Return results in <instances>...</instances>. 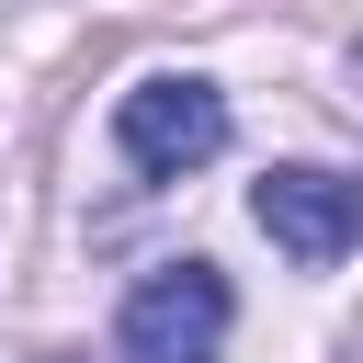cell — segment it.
Wrapping results in <instances>:
<instances>
[{"label":"cell","mask_w":363,"mask_h":363,"mask_svg":"<svg viewBox=\"0 0 363 363\" xmlns=\"http://www.w3.org/2000/svg\"><path fill=\"white\" fill-rule=\"evenodd\" d=\"M113 147H125L136 182H182V170H204V159L227 147V91L159 68V79H136V91L113 102Z\"/></svg>","instance_id":"obj_1"},{"label":"cell","mask_w":363,"mask_h":363,"mask_svg":"<svg viewBox=\"0 0 363 363\" xmlns=\"http://www.w3.org/2000/svg\"><path fill=\"white\" fill-rule=\"evenodd\" d=\"M113 340H125V363H216V352H227V272H216V261L147 272V284L125 295Z\"/></svg>","instance_id":"obj_2"},{"label":"cell","mask_w":363,"mask_h":363,"mask_svg":"<svg viewBox=\"0 0 363 363\" xmlns=\"http://www.w3.org/2000/svg\"><path fill=\"white\" fill-rule=\"evenodd\" d=\"M250 216H261V238L284 250V261H306V272H329L352 238H363V182H340V170H306V159H284V170H261L250 182Z\"/></svg>","instance_id":"obj_3"}]
</instances>
